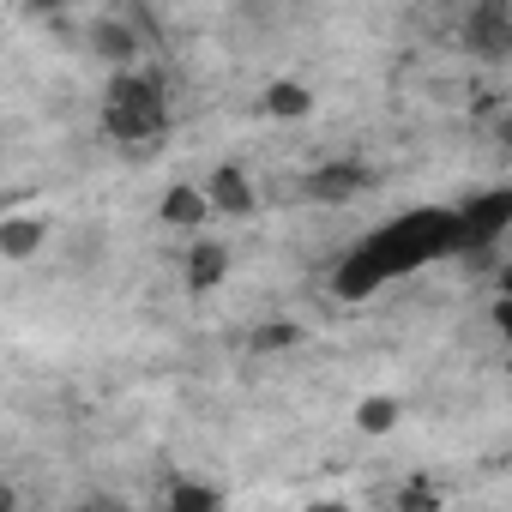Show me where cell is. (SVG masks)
<instances>
[{
	"label": "cell",
	"instance_id": "277c9868",
	"mask_svg": "<svg viewBox=\"0 0 512 512\" xmlns=\"http://www.w3.org/2000/svg\"><path fill=\"white\" fill-rule=\"evenodd\" d=\"M512 223V181L494 193H476L470 205H458V253H476L488 241H500Z\"/></svg>",
	"mask_w": 512,
	"mask_h": 512
},
{
	"label": "cell",
	"instance_id": "6da1fadb",
	"mask_svg": "<svg viewBox=\"0 0 512 512\" xmlns=\"http://www.w3.org/2000/svg\"><path fill=\"white\" fill-rule=\"evenodd\" d=\"M434 253H458V211H410V217L386 223L380 235H368L338 266L332 284H338L344 302H362L380 284H392V278L416 272L422 260H434Z\"/></svg>",
	"mask_w": 512,
	"mask_h": 512
},
{
	"label": "cell",
	"instance_id": "e0dca14e",
	"mask_svg": "<svg viewBox=\"0 0 512 512\" xmlns=\"http://www.w3.org/2000/svg\"><path fill=\"white\" fill-rule=\"evenodd\" d=\"M494 139H500V145H506V151H512V109H506V115H500V121H494Z\"/></svg>",
	"mask_w": 512,
	"mask_h": 512
},
{
	"label": "cell",
	"instance_id": "8fae6325",
	"mask_svg": "<svg viewBox=\"0 0 512 512\" xmlns=\"http://www.w3.org/2000/svg\"><path fill=\"white\" fill-rule=\"evenodd\" d=\"M260 109H266L272 121H302V115H314V91H308L302 79H272Z\"/></svg>",
	"mask_w": 512,
	"mask_h": 512
},
{
	"label": "cell",
	"instance_id": "ac0fdd59",
	"mask_svg": "<svg viewBox=\"0 0 512 512\" xmlns=\"http://www.w3.org/2000/svg\"><path fill=\"white\" fill-rule=\"evenodd\" d=\"M500 296H512V266H506V278H500Z\"/></svg>",
	"mask_w": 512,
	"mask_h": 512
},
{
	"label": "cell",
	"instance_id": "5bb4252c",
	"mask_svg": "<svg viewBox=\"0 0 512 512\" xmlns=\"http://www.w3.org/2000/svg\"><path fill=\"white\" fill-rule=\"evenodd\" d=\"M163 506H169V512H217V506H223V494H217V488H205V482H169Z\"/></svg>",
	"mask_w": 512,
	"mask_h": 512
},
{
	"label": "cell",
	"instance_id": "ba28073f",
	"mask_svg": "<svg viewBox=\"0 0 512 512\" xmlns=\"http://www.w3.org/2000/svg\"><path fill=\"white\" fill-rule=\"evenodd\" d=\"M49 247V217H31V211H13L7 223H0V253H7L13 266L37 260V253Z\"/></svg>",
	"mask_w": 512,
	"mask_h": 512
},
{
	"label": "cell",
	"instance_id": "3957f363",
	"mask_svg": "<svg viewBox=\"0 0 512 512\" xmlns=\"http://www.w3.org/2000/svg\"><path fill=\"white\" fill-rule=\"evenodd\" d=\"M464 55L482 61V67H500L512 55V0H476L464 13Z\"/></svg>",
	"mask_w": 512,
	"mask_h": 512
},
{
	"label": "cell",
	"instance_id": "9a60e30c",
	"mask_svg": "<svg viewBox=\"0 0 512 512\" xmlns=\"http://www.w3.org/2000/svg\"><path fill=\"white\" fill-rule=\"evenodd\" d=\"M440 500H446V494H440L434 482H404V488L392 494V506H404V512H434Z\"/></svg>",
	"mask_w": 512,
	"mask_h": 512
},
{
	"label": "cell",
	"instance_id": "9c48e42d",
	"mask_svg": "<svg viewBox=\"0 0 512 512\" xmlns=\"http://www.w3.org/2000/svg\"><path fill=\"white\" fill-rule=\"evenodd\" d=\"M157 217L169 223V229H181V235H193L205 217H211V193L205 187H193V181H175L169 193H163V205H157Z\"/></svg>",
	"mask_w": 512,
	"mask_h": 512
},
{
	"label": "cell",
	"instance_id": "52a82bcc",
	"mask_svg": "<svg viewBox=\"0 0 512 512\" xmlns=\"http://www.w3.org/2000/svg\"><path fill=\"white\" fill-rule=\"evenodd\" d=\"M205 193H211V211L217 217H247L253 211V181H247V169L241 163H217L211 169V181H205Z\"/></svg>",
	"mask_w": 512,
	"mask_h": 512
},
{
	"label": "cell",
	"instance_id": "2e32d148",
	"mask_svg": "<svg viewBox=\"0 0 512 512\" xmlns=\"http://www.w3.org/2000/svg\"><path fill=\"white\" fill-rule=\"evenodd\" d=\"M494 326H500V338L512 344V296H500V302H494Z\"/></svg>",
	"mask_w": 512,
	"mask_h": 512
},
{
	"label": "cell",
	"instance_id": "8992f818",
	"mask_svg": "<svg viewBox=\"0 0 512 512\" xmlns=\"http://www.w3.org/2000/svg\"><path fill=\"white\" fill-rule=\"evenodd\" d=\"M223 278H229V247L199 235V241L187 247V260H181V284H187L193 296H205V290H217Z\"/></svg>",
	"mask_w": 512,
	"mask_h": 512
},
{
	"label": "cell",
	"instance_id": "4fadbf2b",
	"mask_svg": "<svg viewBox=\"0 0 512 512\" xmlns=\"http://www.w3.org/2000/svg\"><path fill=\"white\" fill-rule=\"evenodd\" d=\"M296 344H302V326H296V320H266V326L247 332V350H253V356H284V350H296Z\"/></svg>",
	"mask_w": 512,
	"mask_h": 512
},
{
	"label": "cell",
	"instance_id": "7c38bea8",
	"mask_svg": "<svg viewBox=\"0 0 512 512\" xmlns=\"http://www.w3.org/2000/svg\"><path fill=\"white\" fill-rule=\"evenodd\" d=\"M398 416H404V404H398L392 392H368V398L356 404V428H362V434H392Z\"/></svg>",
	"mask_w": 512,
	"mask_h": 512
},
{
	"label": "cell",
	"instance_id": "d6986e66",
	"mask_svg": "<svg viewBox=\"0 0 512 512\" xmlns=\"http://www.w3.org/2000/svg\"><path fill=\"white\" fill-rule=\"evenodd\" d=\"M506 181H512V163H506Z\"/></svg>",
	"mask_w": 512,
	"mask_h": 512
},
{
	"label": "cell",
	"instance_id": "5b68a950",
	"mask_svg": "<svg viewBox=\"0 0 512 512\" xmlns=\"http://www.w3.org/2000/svg\"><path fill=\"white\" fill-rule=\"evenodd\" d=\"M368 187H374V175H368V163H356V157L320 163V169L308 175V199H314V205H350V199H362Z\"/></svg>",
	"mask_w": 512,
	"mask_h": 512
},
{
	"label": "cell",
	"instance_id": "7a4b0ae2",
	"mask_svg": "<svg viewBox=\"0 0 512 512\" xmlns=\"http://www.w3.org/2000/svg\"><path fill=\"white\" fill-rule=\"evenodd\" d=\"M103 133L127 151V157H145L163 133H169V91H163V73H139V67H121L103 91Z\"/></svg>",
	"mask_w": 512,
	"mask_h": 512
},
{
	"label": "cell",
	"instance_id": "30bf717a",
	"mask_svg": "<svg viewBox=\"0 0 512 512\" xmlns=\"http://www.w3.org/2000/svg\"><path fill=\"white\" fill-rule=\"evenodd\" d=\"M91 55L121 73V67L139 61V31H133L127 19H97V25H91Z\"/></svg>",
	"mask_w": 512,
	"mask_h": 512
}]
</instances>
